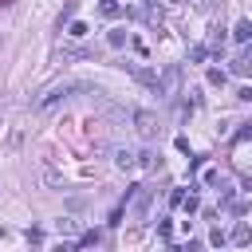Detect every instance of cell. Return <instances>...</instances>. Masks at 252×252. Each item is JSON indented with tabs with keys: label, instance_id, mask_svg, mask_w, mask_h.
<instances>
[{
	"label": "cell",
	"instance_id": "1",
	"mask_svg": "<svg viewBox=\"0 0 252 252\" xmlns=\"http://www.w3.org/2000/svg\"><path fill=\"white\" fill-rule=\"evenodd\" d=\"M134 122H138V134H142V138H154V134H158V122H154V114H150V110H138V114H134Z\"/></svg>",
	"mask_w": 252,
	"mask_h": 252
},
{
	"label": "cell",
	"instance_id": "2",
	"mask_svg": "<svg viewBox=\"0 0 252 252\" xmlns=\"http://www.w3.org/2000/svg\"><path fill=\"white\" fill-rule=\"evenodd\" d=\"M146 201H150V193L138 185V197H134V209H130V217H134V220H142V213H146Z\"/></svg>",
	"mask_w": 252,
	"mask_h": 252
},
{
	"label": "cell",
	"instance_id": "3",
	"mask_svg": "<svg viewBox=\"0 0 252 252\" xmlns=\"http://www.w3.org/2000/svg\"><path fill=\"white\" fill-rule=\"evenodd\" d=\"M248 240H252V232H248V224H244V220H240V224H236V228H232V244H236V248H244V244H248Z\"/></svg>",
	"mask_w": 252,
	"mask_h": 252
},
{
	"label": "cell",
	"instance_id": "4",
	"mask_svg": "<svg viewBox=\"0 0 252 252\" xmlns=\"http://www.w3.org/2000/svg\"><path fill=\"white\" fill-rule=\"evenodd\" d=\"M114 165H118V169H134L138 161H134V154H130V150H118V154H114Z\"/></svg>",
	"mask_w": 252,
	"mask_h": 252
},
{
	"label": "cell",
	"instance_id": "5",
	"mask_svg": "<svg viewBox=\"0 0 252 252\" xmlns=\"http://www.w3.org/2000/svg\"><path fill=\"white\" fill-rule=\"evenodd\" d=\"M232 35H236L240 43H248V39H252V24H248V20H240V24L232 28Z\"/></svg>",
	"mask_w": 252,
	"mask_h": 252
},
{
	"label": "cell",
	"instance_id": "6",
	"mask_svg": "<svg viewBox=\"0 0 252 252\" xmlns=\"http://www.w3.org/2000/svg\"><path fill=\"white\" fill-rule=\"evenodd\" d=\"M248 67H252V55H248V51H240V55H236V63H232V71H236V75H248Z\"/></svg>",
	"mask_w": 252,
	"mask_h": 252
},
{
	"label": "cell",
	"instance_id": "7",
	"mask_svg": "<svg viewBox=\"0 0 252 252\" xmlns=\"http://www.w3.org/2000/svg\"><path fill=\"white\" fill-rule=\"evenodd\" d=\"M106 39H110V47H122V43H126V28H114Z\"/></svg>",
	"mask_w": 252,
	"mask_h": 252
},
{
	"label": "cell",
	"instance_id": "8",
	"mask_svg": "<svg viewBox=\"0 0 252 252\" xmlns=\"http://www.w3.org/2000/svg\"><path fill=\"white\" fill-rule=\"evenodd\" d=\"M67 35H75V39H83V35H87V24H83V20H75V24L67 28Z\"/></svg>",
	"mask_w": 252,
	"mask_h": 252
},
{
	"label": "cell",
	"instance_id": "9",
	"mask_svg": "<svg viewBox=\"0 0 252 252\" xmlns=\"http://www.w3.org/2000/svg\"><path fill=\"white\" fill-rule=\"evenodd\" d=\"M224 79H228V75H224L220 67H213V71H209V83H213V87H224Z\"/></svg>",
	"mask_w": 252,
	"mask_h": 252
},
{
	"label": "cell",
	"instance_id": "10",
	"mask_svg": "<svg viewBox=\"0 0 252 252\" xmlns=\"http://www.w3.org/2000/svg\"><path fill=\"white\" fill-rule=\"evenodd\" d=\"M181 201H185V189H173V193H169V205H173V209H181Z\"/></svg>",
	"mask_w": 252,
	"mask_h": 252
},
{
	"label": "cell",
	"instance_id": "11",
	"mask_svg": "<svg viewBox=\"0 0 252 252\" xmlns=\"http://www.w3.org/2000/svg\"><path fill=\"white\" fill-rule=\"evenodd\" d=\"M224 240H228V236H224V232H220V228H213V232H209V244H217V248H220V244H224Z\"/></svg>",
	"mask_w": 252,
	"mask_h": 252
},
{
	"label": "cell",
	"instance_id": "12",
	"mask_svg": "<svg viewBox=\"0 0 252 252\" xmlns=\"http://www.w3.org/2000/svg\"><path fill=\"white\" fill-rule=\"evenodd\" d=\"M91 244H98V232H83V240H79V248H91Z\"/></svg>",
	"mask_w": 252,
	"mask_h": 252
},
{
	"label": "cell",
	"instance_id": "13",
	"mask_svg": "<svg viewBox=\"0 0 252 252\" xmlns=\"http://www.w3.org/2000/svg\"><path fill=\"white\" fill-rule=\"evenodd\" d=\"M12 4H16V0H0V8H12Z\"/></svg>",
	"mask_w": 252,
	"mask_h": 252
},
{
	"label": "cell",
	"instance_id": "14",
	"mask_svg": "<svg viewBox=\"0 0 252 252\" xmlns=\"http://www.w3.org/2000/svg\"><path fill=\"white\" fill-rule=\"evenodd\" d=\"M102 4H118V0H102Z\"/></svg>",
	"mask_w": 252,
	"mask_h": 252
}]
</instances>
